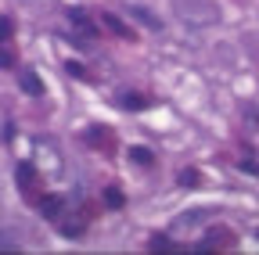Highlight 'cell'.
Masks as SVG:
<instances>
[{"instance_id": "cell-1", "label": "cell", "mask_w": 259, "mask_h": 255, "mask_svg": "<svg viewBox=\"0 0 259 255\" xmlns=\"http://www.w3.org/2000/svg\"><path fill=\"white\" fill-rule=\"evenodd\" d=\"M173 11L191 29H205V25L220 22V8L212 4V0H173Z\"/></svg>"}, {"instance_id": "cell-2", "label": "cell", "mask_w": 259, "mask_h": 255, "mask_svg": "<svg viewBox=\"0 0 259 255\" xmlns=\"http://www.w3.org/2000/svg\"><path fill=\"white\" fill-rule=\"evenodd\" d=\"M69 22H72V29H76L83 40H94V36H97V25H94L83 11H69Z\"/></svg>"}, {"instance_id": "cell-3", "label": "cell", "mask_w": 259, "mask_h": 255, "mask_svg": "<svg viewBox=\"0 0 259 255\" xmlns=\"http://www.w3.org/2000/svg\"><path fill=\"white\" fill-rule=\"evenodd\" d=\"M18 83H22V90L29 93V97H40V93H44V83H40V76L32 72V69H22L18 72Z\"/></svg>"}, {"instance_id": "cell-4", "label": "cell", "mask_w": 259, "mask_h": 255, "mask_svg": "<svg viewBox=\"0 0 259 255\" xmlns=\"http://www.w3.org/2000/svg\"><path fill=\"white\" fill-rule=\"evenodd\" d=\"M15 180H18V187H22V190H32V187H36V173H32V166H29V162H18Z\"/></svg>"}, {"instance_id": "cell-5", "label": "cell", "mask_w": 259, "mask_h": 255, "mask_svg": "<svg viewBox=\"0 0 259 255\" xmlns=\"http://www.w3.org/2000/svg\"><path fill=\"white\" fill-rule=\"evenodd\" d=\"M119 105H122L126 112H144V97H141V93H134V90H122V93H119Z\"/></svg>"}, {"instance_id": "cell-6", "label": "cell", "mask_w": 259, "mask_h": 255, "mask_svg": "<svg viewBox=\"0 0 259 255\" xmlns=\"http://www.w3.org/2000/svg\"><path fill=\"white\" fill-rule=\"evenodd\" d=\"M130 162H137V166H151L155 162V155L148 147H130Z\"/></svg>"}, {"instance_id": "cell-7", "label": "cell", "mask_w": 259, "mask_h": 255, "mask_svg": "<svg viewBox=\"0 0 259 255\" xmlns=\"http://www.w3.org/2000/svg\"><path fill=\"white\" fill-rule=\"evenodd\" d=\"M40 212H44V216H51V219H54V216H61V198H58V194H51L47 201H40Z\"/></svg>"}, {"instance_id": "cell-8", "label": "cell", "mask_w": 259, "mask_h": 255, "mask_svg": "<svg viewBox=\"0 0 259 255\" xmlns=\"http://www.w3.org/2000/svg\"><path fill=\"white\" fill-rule=\"evenodd\" d=\"M105 205H108V209H122V194H119V187H108V190H105Z\"/></svg>"}, {"instance_id": "cell-9", "label": "cell", "mask_w": 259, "mask_h": 255, "mask_svg": "<svg viewBox=\"0 0 259 255\" xmlns=\"http://www.w3.org/2000/svg\"><path fill=\"white\" fill-rule=\"evenodd\" d=\"M101 22H105V25H108V29H112V33H119V36H130V33H126V29H122V22H119V18H115V15H105V18H101Z\"/></svg>"}, {"instance_id": "cell-10", "label": "cell", "mask_w": 259, "mask_h": 255, "mask_svg": "<svg viewBox=\"0 0 259 255\" xmlns=\"http://www.w3.org/2000/svg\"><path fill=\"white\" fill-rule=\"evenodd\" d=\"M11 65H15V54L8 47H0V69H11Z\"/></svg>"}, {"instance_id": "cell-11", "label": "cell", "mask_w": 259, "mask_h": 255, "mask_svg": "<svg viewBox=\"0 0 259 255\" xmlns=\"http://www.w3.org/2000/svg\"><path fill=\"white\" fill-rule=\"evenodd\" d=\"M180 183H184V187H194V183H198V173H194V169H184V173H180Z\"/></svg>"}, {"instance_id": "cell-12", "label": "cell", "mask_w": 259, "mask_h": 255, "mask_svg": "<svg viewBox=\"0 0 259 255\" xmlns=\"http://www.w3.org/2000/svg\"><path fill=\"white\" fill-rule=\"evenodd\" d=\"M11 36V18H4V15H0V43H4Z\"/></svg>"}]
</instances>
